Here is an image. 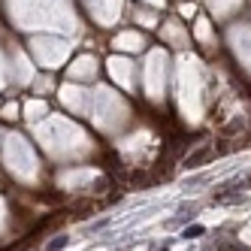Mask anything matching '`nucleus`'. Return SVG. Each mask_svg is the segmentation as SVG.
Here are the masks:
<instances>
[{
	"mask_svg": "<svg viewBox=\"0 0 251 251\" xmlns=\"http://www.w3.org/2000/svg\"><path fill=\"white\" fill-rule=\"evenodd\" d=\"M200 233H203V227H188L185 236H200Z\"/></svg>",
	"mask_w": 251,
	"mask_h": 251,
	"instance_id": "nucleus-2",
	"label": "nucleus"
},
{
	"mask_svg": "<svg viewBox=\"0 0 251 251\" xmlns=\"http://www.w3.org/2000/svg\"><path fill=\"white\" fill-rule=\"evenodd\" d=\"M67 236H64V233H61V236H55V239H51L49 245H46V251H61V248H67Z\"/></svg>",
	"mask_w": 251,
	"mask_h": 251,
	"instance_id": "nucleus-1",
	"label": "nucleus"
}]
</instances>
